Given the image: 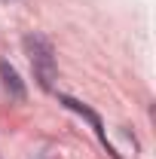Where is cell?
<instances>
[{
	"label": "cell",
	"instance_id": "cell-2",
	"mask_svg": "<svg viewBox=\"0 0 156 159\" xmlns=\"http://www.w3.org/2000/svg\"><path fill=\"white\" fill-rule=\"evenodd\" d=\"M58 101H61V104H64V107H71V110H77L80 116H86V119H89V122H92V129H95V135H98V141H101V144L107 147V153L119 159V153H117V150H113V147H110V141H107V132H104V122L98 119V113H92V110H89L86 104H80V101H74V98H71V95H58Z\"/></svg>",
	"mask_w": 156,
	"mask_h": 159
},
{
	"label": "cell",
	"instance_id": "cell-1",
	"mask_svg": "<svg viewBox=\"0 0 156 159\" xmlns=\"http://www.w3.org/2000/svg\"><path fill=\"white\" fill-rule=\"evenodd\" d=\"M25 49L31 55V64H34V74H37L40 86L43 89H52V80H55V52H52V43L40 34H31L25 37Z\"/></svg>",
	"mask_w": 156,
	"mask_h": 159
},
{
	"label": "cell",
	"instance_id": "cell-4",
	"mask_svg": "<svg viewBox=\"0 0 156 159\" xmlns=\"http://www.w3.org/2000/svg\"><path fill=\"white\" fill-rule=\"evenodd\" d=\"M40 159H49V156H40Z\"/></svg>",
	"mask_w": 156,
	"mask_h": 159
},
{
	"label": "cell",
	"instance_id": "cell-3",
	"mask_svg": "<svg viewBox=\"0 0 156 159\" xmlns=\"http://www.w3.org/2000/svg\"><path fill=\"white\" fill-rule=\"evenodd\" d=\"M0 80H3V89L16 101H25V83H21L19 70H16L9 61H0Z\"/></svg>",
	"mask_w": 156,
	"mask_h": 159
}]
</instances>
